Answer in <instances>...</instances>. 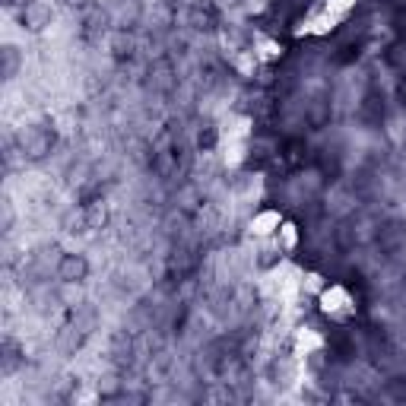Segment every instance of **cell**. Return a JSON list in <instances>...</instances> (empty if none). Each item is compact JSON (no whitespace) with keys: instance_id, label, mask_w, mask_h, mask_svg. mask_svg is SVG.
Here are the masks:
<instances>
[{"instance_id":"cell-1","label":"cell","mask_w":406,"mask_h":406,"mask_svg":"<svg viewBox=\"0 0 406 406\" xmlns=\"http://www.w3.org/2000/svg\"><path fill=\"white\" fill-rule=\"evenodd\" d=\"M19 146H23V155H29V159H45L54 146V133L45 131V127H32V131L23 133Z\"/></svg>"},{"instance_id":"cell-2","label":"cell","mask_w":406,"mask_h":406,"mask_svg":"<svg viewBox=\"0 0 406 406\" xmlns=\"http://www.w3.org/2000/svg\"><path fill=\"white\" fill-rule=\"evenodd\" d=\"M86 273H89V263L79 254H64L57 260V276L64 282H79V280H86Z\"/></svg>"},{"instance_id":"cell-3","label":"cell","mask_w":406,"mask_h":406,"mask_svg":"<svg viewBox=\"0 0 406 406\" xmlns=\"http://www.w3.org/2000/svg\"><path fill=\"white\" fill-rule=\"evenodd\" d=\"M362 118L368 121V124H381L384 121V92L378 89H368L362 99Z\"/></svg>"},{"instance_id":"cell-4","label":"cell","mask_w":406,"mask_h":406,"mask_svg":"<svg viewBox=\"0 0 406 406\" xmlns=\"http://www.w3.org/2000/svg\"><path fill=\"white\" fill-rule=\"evenodd\" d=\"M308 121H311L314 127H324V124L330 121V102L324 99V96H317V99L308 105Z\"/></svg>"},{"instance_id":"cell-5","label":"cell","mask_w":406,"mask_h":406,"mask_svg":"<svg viewBox=\"0 0 406 406\" xmlns=\"http://www.w3.org/2000/svg\"><path fill=\"white\" fill-rule=\"evenodd\" d=\"M406 238V226H400V222H388V226L378 232V241H381L384 248H394L400 245V241Z\"/></svg>"},{"instance_id":"cell-6","label":"cell","mask_w":406,"mask_h":406,"mask_svg":"<svg viewBox=\"0 0 406 406\" xmlns=\"http://www.w3.org/2000/svg\"><path fill=\"white\" fill-rule=\"evenodd\" d=\"M131 51H133V42L121 32V35L114 38V54H118V57H131Z\"/></svg>"},{"instance_id":"cell-7","label":"cell","mask_w":406,"mask_h":406,"mask_svg":"<svg viewBox=\"0 0 406 406\" xmlns=\"http://www.w3.org/2000/svg\"><path fill=\"white\" fill-rule=\"evenodd\" d=\"M397 96H400V102L406 105V77L400 79V83H397Z\"/></svg>"}]
</instances>
